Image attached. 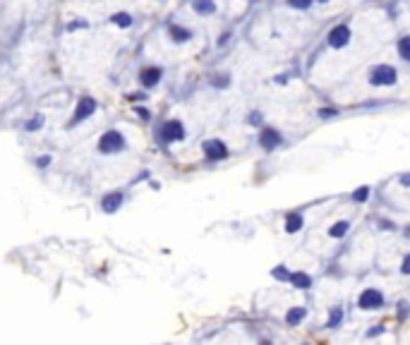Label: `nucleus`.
I'll list each match as a JSON object with an SVG mask.
<instances>
[{
	"instance_id": "nucleus-24",
	"label": "nucleus",
	"mask_w": 410,
	"mask_h": 345,
	"mask_svg": "<svg viewBox=\"0 0 410 345\" xmlns=\"http://www.w3.org/2000/svg\"><path fill=\"white\" fill-rule=\"evenodd\" d=\"M317 115H319V118H333V115H339V110L336 108H319L317 110Z\"/></svg>"
},
{
	"instance_id": "nucleus-27",
	"label": "nucleus",
	"mask_w": 410,
	"mask_h": 345,
	"mask_svg": "<svg viewBox=\"0 0 410 345\" xmlns=\"http://www.w3.org/2000/svg\"><path fill=\"white\" fill-rule=\"evenodd\" d=\"M39 125H41V118H39V115H36V118H34L32 122H27V130H36V127H39Z\"/></svg>"
},
{
	"instance_id": "nucleus-1",
	"label": "nucleus",
	"mask_w": 410,
	"mask_h": 345,
	"mask_svg": "<svg viewBox=\"0 0 410 345\" xmlns=\"http://www.w3.org/2000/svg\"><path fill=\"white\" fill-rule=\"evenodd\" d=\"M396 79H398V72H396V67H391V65H377V67L370 70L372 86H391V84H396Z\"/></svg>"
},
{
	"instance_id": "nucleus-8",
	"label": "nucleus",
	"mask_w": 410,
	"mask_h": 345,
	"mask_svg": "<svg viewBox=\"0 0 410 345\" xmlns=\"http://www.w3.org/2000/svg\"><path fill=\"white\" fill-rule=\"evenodd\" d=\"M283 141V137H281V132L278 130H271V127H267V130H261L259 134V146L267 151H274Z\"/></svg>"
},
{
	"instance_id": "nucleus-17",
	"label": "nucleus",
	"mask_w": 410,
	"mask_h": 345,
	"mask_svg": "<svg viewBox=\"0 0 410 345\" xmlns=\"http://www.w3.org/2000/svg\"><path fill=\"white\" fill-rule=\"evenodd\" d=\"M341 322H343V309H341V307H333L331 314H329V322H326V329H336Z\"/></svg>"
},
{
	"instance_id": "nucleus-23",
	"label": "nucleus",
	"mask_w": 410,
	"mask_h": 345,
	"mask_svg": "<svg viewBox=\"0 0 410 345\" xmlns=\"http://www.w3.org/2000/svg\"><path fill=\"white\" fill-rule=\"evenodd\" d=\"M291 8H298V10H307L312 5V0H288Z\"/></svg>"
},
{
	"instance_id": "nucleus-3",
	"label": "nucleus",
	"mask_w": 410,
	"mask_h": 345,
	"mask_svg": "<svg viewBox=\"0 0 410 345\" xmlns=\"http://www.w3.org/2000/svg\"><path fill=\"white\" fill-rule=\"evenodd\" d=\"M158 139L163 144H173V141L185 139V127H182L180 120H168L163 122V127L158 130Z\"/></svg>"
},
{
	"instance_id": "nucleus-18",
	"label": "nucleus",
	"mask_w": 410,
	"mask_h": 345,
	"mask_svg": "<svg viewBox=\"0 0 410 345\" xmlns=\"http://www.w3.org/2000/svg\"><path fill=\"white\" fill-rule=\"evenodd\" d=\"M111 19H113V24H118V27H123V29L132 27V17L127 15V12H115Z\"/></svg>"
},
{
	"instance_id": "nucleus-6",
	"label": "nucleus",
	"mask_w": 410,
	"mask_h": 345,
	"mask_svg": "<svg viewBox=\"0 0 410 345\" xmlns=\"http://www.w3.org/2000/svg\"><path fill=\"white\" fill-rule=\"evenodd\" d=\"M202 151H204V156L209 158V161H223V158H228V146H226L221 139H209V141H204Z\"/></svg>"
},
{
	"instance_id": "nucleus-15",
	"label": "nucleus",
	"mask_w": 410,
	"mask_h": 345,
	"mask_svg": "<svg viewBox=\"0 0 410 345\" xmlns=\"http://www.w3.org/2000/svg\"><path fill=\"white\" fill-rule=\"evenodd\" d=\"M300 228H302V216L300 213H288L285 216V233H298Z\"/></svg>"
},
{
	"instance_id": "nucleus-31",
	"label": "nucleus",
	"mask_w": 410,
	"mask_h": 345,
	"mask_svg": "<svg viewBox=\"0 0 410 345\" xmlns=\"http://www.w3.org/2000/svg\"><path fill=\"white\" fill-rule=\"evenodd\" d=\"M379 226H381V228H387V230H389V228H391V230H394V223H389V220H379Z\"/></svg>"
},
{
	"instance_id": "nucleus-4",
	"label": "nucleus",
	"mask_w": 410,
	"mask_h": 345,
	"mask_svg": "<svg viewBox=\"0 0 410 345\" xmlns=\"http://www.w3.org/2000/svg\"><path fill=\"white\" fill-rule=\"evenodd\" d=\"M357 305H360V309H367V312H370V309H381V307H384V295H381L377 288H367V290H363Z\"/></svg>"
},
{
	"instance_id": "nucleus-10",
	"label": "nucleus",
	"mask_w": 410,
	"mask_h": 345,
	"mask_svg": "<svg viewBox=\"0 0 410 345\" xmlns=\"http://www.w3.org/2000/svg\"><path fill=\"white\" fill-rule=\"evenodd\" d=\"M161 77H163L161 67H144V70L139 72V82H142V86H147V89L156 86L158 82H161Z\"/></svg>"
},
{
	"instance_id": "nucleus-13",
	"label": "nucleus",
	"mask_w": 410,
	"mask_h": 345,
	"mask_svg": "<svg viewBox=\"0 0 410 345\" xmlns=\"http://www.w3.org/2000/svg\"><path fill=\"white\" fill-rule=\"evenodd\" d=\"M168 34H171V39H173L175 43H185V41L192 39V32H189V29H185V27H178V24H175V27H171V29H168Z\"/></svg>"
},
{
	"instance_id": "nucleus-12",
	"label": "nucleus",
	"mask_w": 410,
	"mask_h": 345,
	"mask_svg": "<svg viewBox=\"0 0 410 345\" xmlns=\"http://www.w3.org/2000/svg\"><path fill=\"white\" fill-rule=\"evenodd\" d=\"M288 281L298 288V290H307V288H312V278H309L307 274H302V271H298V274H291V278Z\"/></svg>"
},
{
	"instance_id": "nucleus-34",
	"label": "nucleus",
	"mask_w": 410,
	"mask_h": 345,
	"mask_svg": "<svg viewBox=\"0 0 410 345\" xmlns=\"http://www.w3.org/2000/svg\"><path fill=\"white\" fill-rule=\"evenodd\" d=\"M319 3H326V0H319Z\"/></svg>"
},
{
	"instance_id": "nucleus-7",
	"label": "nucleus",
	"mask_w": 410,
	"mask_h": 345,
	"mask_svg": "<svg viewBox=\"0 0 410 345\" xmlns=\"http://www.w3.org/2000/svg\"><path fill=\"white\" fill-rule=\"evenodd\" d=\"M350 29H348L346 24H336L331 32H329V46H333V48H343V46H348V41H350Z\"/></svg>"
},
{
	"instance_id": "nucleus-29",
	"label": "nucleus",
	"mask_w": 410,
	"mask_h": 345,
	"mask_svg": "<svg viewBox=\"0 0 410 345\" xmlns=\"http://www.w3.org/2000/svg\"><path fill=\"white\" fill-rule=\"evenodd\" d=\"M401 271H403V274H408V271H410V259H408V257L403 259V264H401Z\"/></svg>"
},
{
	"instance_id": "nucleus-21",
	"label": "nucleus",
	"mask_w": 410,
	"mask_h": 345,
	"mask_svg": "<svg viewBox=\"0 0 410 345\" xmlns=\"http://www.w3.org/2000/svg\"><path fill=\"white\" fill-rule=\"evenodd\" d=\"M367 196H370V187H360L353 192V202L363 204V202H367Z\"/></svg>"
},
{
	"instance_id": "nucleus-20",
	"label": "nucleus",
	"mask_w": 410,
	"mask_h": 345,
	"mask_svg": "<svg viewBox=\"0 0 410 345\" xmlns=\"http://www.w3.org/2000/svg\"><path fill=\"white\" fill-rule=\"evenodd\" d=\"M211 84H213V86H219V89H226V86L230 84V77L226 75V72H221V75H213Z\"/></svg>"
},
{
	"instance_id": "nucleus-26",
	"label": "nucleus",
	"mask_w": 410,
	"mask_h": 345,
	"mask_svg": "<svg viewBox=\"0 0 410 345\" xmlns=\"http://www.w3.org/2000/svg\"><path fill=\"white\" fill-rule=\"evenodd\" d=\"M137 115H139L142 120H149V118H151V113H149L147 108H137Z\"/></svg>"
},
{
	"instance_id": "nucleus-25",
	"label": "nucleus",
	"mask_w": 410,
	"mask_h": 345,
	"mask_svg": "<svg viewBox=\"0 0 410 345\" xmlns=\"http://www.w3.org/2000/svg\"><path fill=\"white\" fill-rule=\"evenodd\" d=\"M405 314H408V302H398V316L405 319Z\"/></svg>"
},
{
	"instance_id": "nucleus-30",
	"label": "nucleus",
	"mask_w": 410,
	"mask_h": 345,
	"mask_svg": "<svg viewBox=\"0 0 410 345\" xmlns=\"http://www.w3.org/2000/svg\"><path fill=\"white\" fill-rule=\"evenodd\" d=\"M228 39H230V32H226L221 39H219V46H226V43H228Z\"/></svg>"
},
{
	"instance_id": "nucleus-11",
	"label": "nucleus",
	"mask_w": 410,
	"mask_h": 345,
	"mask_svg": "<svg viewBox=\"0 0 410 345\" xmlns=\"http://www.w3.org/2000/svg\"><path fill=\"white\" fill-rule=\"evenodd\" d=\"M192 10L197 15H213L216 12V3L213 0H192Z\"/></svg>"
},
{
	"instance_id": "nucleus-9",
	"label": "nucleus",
	"mask_w": 410,
	"mask_h": 345,
	"mask_svg": "<svg viewBox=\"0 0 410 345\" xmlns=\"http://www.w3.org/2000/svg\"><path fill=\"white\" fill-rule=\"evenodd\" d=\"M123 202H125V194L123 192H108V194H103L101 199V209L106 213H115L123 206Z\"/></svg>"
},
{
	"instance_id": "nucleus-19",
	"label": "nucleus",
	"mask_w": 410,
	"mask_h": 345,
	"mask_svg": "<svg viewBox=\"0 0 410 345\" xmlns=\"http://www.w3.org/2000/svg\"><path fill=\"white\" fill-rule=\"evenodd\" d=\"M398 55H401V60H410V39L408 36H401V41H398Z\"/></svg>"
},
{
	"instance_id": "nucleus-14",
	"label": "nucleus",
	"mask_w": 410,
	"mask_h": 345,
	"mask_svg": "<svg viewBox=\"0 0 410 345\" xmlns=\"http://www.w3.org/2000/svg\"><path fill=\"white\" fill-rule=\"evenodd\" d=\"M305 314H307L305 307H293L291 312L285 314V324H288V326H298V324L305 319Z\"/></svg>"
},
{
	"instance_id": "nucleus-16",
	"label": "nucleus",
	"mask_w": 410,
	"mask_h": 345,
	"mask_svg": "<svg viewBox=\"0 0 410 345\" xmlns=\"http://www.w3.org/2000/svg\"><path fill=\"white\" fill-rule=\"evenodd\" d=\"M348 228H350L348 220H339V223H333V226L329 228V235L331 237H343L348 233Z\"/></svg>"
},
{
	"instance_id": "nucleus-33",
	"label": "nucleus",
	"mask_w": 410,
	"mask_h": 345,
	"mask_svg": "<svg viewBox=\"0 0 410 345\" xmlns=\"http://www.w3.org/2000/svg\"><path fill=\"white\" fill-rule=\"evenodd\" d=\"M130 98H132V101H139V98H142V101H144V98H147V94H130Z\"/></svg>"
},
{
	"instance_id": "nucleus-2",
	"label": "nucleus",
	"mask_w": 410,
	"mask_h": 345,
	"mask_svg": "<svg viewBox=\"0 0 410 345\" xmlns=\"http://www.w3.org/2000/svg\"><path fill=\"white\" fill-rule=\"evenodd\" d=\"M120 149H125V137L118 130H108V132L101 134V139H99V151L101 154H118Z\"/></svg>"
},
{
	"instance_id": "nucleus-22",
	"label": "nucleus",
	"mask_w": 410,
	"mask_h": 345,
	"mask_svg": "<svg viewBox=\"0 0 410 345\" xmlns=\"http://www.w3.org/2000/svg\"><path fill=\"white\" fill-rule=\"evenodd\" d=\"M271 276H274L276 281H288V278H291V274H288V268L285 266H276L274 271H271Z\"/></svg>"
},
{
	"instance_id": "nucleus-5",
	"label": "nucleus",
	"mask_w": 410,
	"mask_h": 345,
	"mask_svg": "<svg viewBox=\"0 0 410 345\" xmlns=\"http://www.w3.org/2000/svg\"><path fill=\"white\" fill-rule=\"evenodd\" d=\"M94 110H96V101L91 98V96L79 98L77 108H75V115H72V120H70V125H77V122H82V120L91 118V115H94Z\"/></svg>"
},
{
	"instance_id": "nucleus-28",
	"label": "nucleus",
	"mask_w": 410,
	"mask_h": 345,
	"mask_svg": "<svg viewBox=\"0 0 410 345\" xmlns=\"http://www.w3.org/2000/svg\"><path fill=\"white\" fill-rule=\"evenodd\" d=\"M259 122H261V115L259 113H252L250 115V125H259Z\"/></svg>"
},
{
	"instance_id": "nucleus-32",
	"label": "nucleus",
	"mask_w": 410,
	"mask_h": 345,
	"mask_svg": "<svg viewBox=\"0 0 410 345\" xmlns=\"http://www.w3.org/2000/svg\"><path fill=\"white\" fill-rule=\"evenodd\" d=\"M36 163H39L41 168H43V165H48V163H51V158H48V156H43V158H39V161H36Z\"/></svg>"
}]
</instances>
